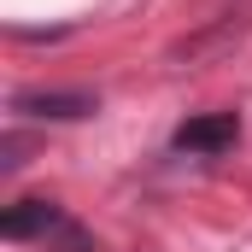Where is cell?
I'll list each match as a JSON object with an SVG mask.
<instances>
[{
  "mask_svg": "<svg viewBox=\"0 0 252 252\" xmlns=\"http://www.w3.org/2000/svg\"><path fill=\"white\" fill-rule=\"evenodd\" d=\"M0 235L6 241H47L53 252H100L94 235L76 217H64V205H53V199H18V205H6L0 211Z\"/></svg>",
  "mask_w": 252,
  "mask_h": 252,
  "instance_id": "obj_1",
  "label": "cell"
},
{
  "mask_svg": "<svg viewBox=\"0 0 252 252\" xmlns=\"http://www.w3.org/2000/svg\"><path fill=\"white\" fill-rule=\"evenodd\" d=\"M12 112L41 118V124H82V118L100 112V94H88V88H18Z\"/></svg>",
  "mask_w": 252,
  "mask_h": 252,
  "instance_id": "obj_2",
  "label": "cell"
},
{
  "mask_svg": "<svg viewBox=\"0 0 252 252\" xmlns=\"http://www.w3.org/2000/svg\"><path fill=\"white\" fill-rule=\"evenodd\" d=\"M235 141H241V118L235 112H205V118H188L170 135V153H182V158H223Z\"/></svg>",
  "mask_w": 252,
  "mask_h": 252,
  "instance_id": "obj_3",
  "label": "cell"
},
{
  "mask_svg": "<svg viewBox=\"0 0 252 252\" xmlns=\"http://www.w3.org/2000/svg\"><path fill=\"white\" fill-rule=\"evenodd\" d=\"M241 30H247V18H241V12H229V18H223V24H211L205 35L182 41V47H176L170 59H176V64H193V59H205L211 47H229V41H241Z\"/></svg>",
  "mask_w": 252,
  "mask_h": 252,
  "instance_id": "obj_4",
  "label": "cell"
}]
</instances>
